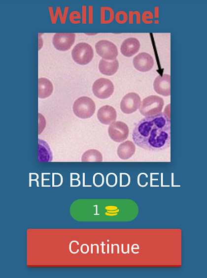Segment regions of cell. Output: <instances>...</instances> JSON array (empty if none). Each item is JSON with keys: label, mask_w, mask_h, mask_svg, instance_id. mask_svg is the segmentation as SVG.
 Wrapping results in <instances>:
<instances>
[{"label": "cell", "mask_w": 207, "mask_h": 278, "mask_svg": "<svg viewBox=\"0 0 207 278\" xmlns=\"http://www.w3.org/2000/svg\"><path fill=\"white\" fill-rule=\"evenodd\" d=\"M135 143L148 151L166 150L171 144V118L164 113L142 119L132 133Z\"/></svg>", "instance_id": "obj_1"}, {"label": "cell", "mask_w": 207, "mask_h": 278, "mask_svg": "<svg viewBox=\"0 0 207 278\" xmlns=\"http://www.w3.org/2000/svg\"><path fill=\"white\" fill-rule=\"evenodd\" d=\"M73 112L76 116L82 119H89L93 116L96 106L92 99L83 96L76 99L73 105Z\"/></svg>", "instance_id": "obj_2"}, {"label": "cell", "mask_w": 207, "mask_h": 278, "mask_svg": "<svg viewBox=\"0 0 207 278\" xmlns=\"http://www.w3.org/2000/svg\"><path fill=\"white\" fill-rule=\"evenodd\" d=\"M164 105V101L161 97L150 96L143 99L139 111L145 117L155 116L162 113Z\"/></svg>", "instance_id": "obj_3"}, {"label": "cell", "mask_w": 207, "mask_h": 278, "mask_svg": "<svg viewBox=\"0 0 207 278\" xmlns=\"http://www.w3.org/2000/svg\"><path fill=\"white\" fill-rule=\"evenodd\" d=\"M73 61L77 64L86 65L92 61L94 57V51L92 47L86 43L77 44L71 52Z\"/></svg>", "instance_id": "obj_4"}, {"label": "cell", "mask_w": 207, "mask_h": 278, "mask_svg": "<svg viewBox=\"0 0 207 278\" xmlns=\"http://www.w3.org/2000/svg\"><path fill=\"white\" fill-rule=\"evenodd\" d=\"M94 95L100 99L110 97L114 93V87L112 82L107 78H100L95 81L92 87Z\"/></svg>", "instance_id": "obj_5"}, {"label": "cell", "mask_w": 207, "mask_h": 278, "mask_svg": "<svg viewBox=\"0 0 207 278\" xmlns=\"http://www.w3.org/2000/svg\"><path fill=\"white\" fill-rule=\"evenodd\" d=\"M97 54L104 60L114 61L118 55L117 47L108 40H100L95 45Z\"/></svg>", "instance_id": "obj_6"}, {"label": "cell", "mask_w": 207, "mask_h": 278, "mask_svg": "<svg viewBox=\"0 0 207 278\" xmlns=\"http://www.w3.org/2000/svg\"><path fill=\"white\" fill-rule=\"evenodd\" d=\"M108 134L111 139L115 142H123L129 135L128 125L121 122H114L109 127Z\"/></svg>", "instance_id": "obj_7"}, {"label": "cell", "mask_w": 207, "mask_h": 278, "mask_svg": "<svg viewBox=\"0 0 207 278\" xmlns=\"http://www.w3.org/2000/svg\"><path fill=\"white\" fill-rule=\"evenodd\" d=\"M140 105L141 98L139 95L135 93H130L122 99L120 109L124 113L131 114L139 109Z\"/></svg>", "instance_id": "obj_8"}, {"label": "cell", "mask_w": 207, "mask_h": 278, "mask_svg": "<svg viewBox=\"0 0 207 278\" xmlns=\"http://www.w3.org/2000/svg\"><path fill=\"white\" fill-rule=\"evenodd\" d=\"M75 41V33H57L53 38L52 43L57 50L66 51L71 48Z\"/></svg>", "instance_id": "obj_9"}, {"label": "cell", "mask_w": 207, "mask_h": 278, "mask_svg": "<svg viewBox=\"0 0 207 278\" xmlns=\"http://www.w3.org/2000/svg\"><path fill=\"white\" fill-rule=\"evenodd\" d=\"M153 88L155 92L163 96L171 95V77L167 74L158 76L153 83Z\"/></svg>", "instance_id": "obj_10"}, {"label": "cell", "mask_w": 207, "mask_h": 278, "mask_svg": "<svg viewBox=\"0 0 207 278\" xmlns=\"http://www.w3.org/2000/svg\"><path fill=\"white\" fill-rule=\"evenodd\" d=\"M134 67L140 72H148L152 70L154 66L152 57L146 52H142L136 56L134 59Z\"/></svg>", "instance_id": "obj_11"}, {"label": "cell", "mask_w": 207, "mask_h": 278, "mask_svg": "<svg viewBox=\"0 0 207 278\" xmlns=\"http://www.w3.org/2000/svg\"><path fill=\"white\" fill-rule=\"evenodd\" d=\"M97 116L101 123L108 125L115 122L117 118V113L113 107L106 105L99 109Z\"/></svg>", "instance_id": "obj_12"}, {"label": "cell", "mask_w": 207, "mask_h": 278, "mask_svg": "<svg viewBox=\"0 0 207 278\" xmlns=\"http://www.w3.org/2000/svg\"><path fill=\"white\" fill-rule=\"evenodd\" d=\"M140 44L139 40L135 38H130L124 41L121 46V52L126 57H131L139 51Z\"/></svg>", "instance_id": "obj_13"}, {"label": "cell", "mask_w": 207, "mask_h": 278, "mask_svg": "<svg viewBox=\"0 0 207 278\" xmlns=\"http://www.w3.org/2000/svg\"><path fill=\"white\" fill-rule=\"evenodd\" d=\"M119 64L118 60L107 61L104 59L100 61L99 69L102 74L110 76L115 74L119 69Z\"/></svg>", "instance_id": "obj_14"}, {"label": "cell", "mask_w": 207, "mask_h": 278, "mask_svg": "<svg viewBox=\"0 0 207 278\" xmlns=\"http://www.w3.org/2000/svg\"><path fill=\"white\" fill-rule=\"evenodd\" d=\"M136 152V146L131 141L121 144L118 148V155L119 158L123 160L129 159L134 155Z\"/></svg>", "instance_id": "obj_15"}, {"label": "cell", "mask_w": 207, "mask_h": 278, "mask_svg": "<svg viewBox=\"0 0 207 278\" xmlns=\"http://www.w3.org/2000/svg\"><path fill=\"white\" fill-rule=\"evenodd\" d=\"M54 91L51 82L45 78H40L38 80V97L44 99L49 97Z\"/></svg>", "instance_id": "obj_16"}, {"label": "cell", "mask_w": 207, "mask_h": 278, "mask_svg": "<svg viewBox=\"0 0 207 278\" xmlns=\"http://www.w3.org/2000/svg\"><path fill=\"white\" fill-rule=\"evenodd\" d=\"M52 154L49 146L45 141L38 140V160L39 161H51Z\"/></svg>", "instance_id": "obj_17"}, {"label": "cell", "mask_w": 207, "mask_h": 278, "mask_svg": "<svg viewBox=\"0 0 207 278\" xmlns=\"http://www.w3.org/2000/svg\"><path fill=\"white\" fill-rule=\"evenodd\" d=\"M81 160L83 162L100 161L103 160V155L98 150H90L86 151L82 155Z\"/></svg>", "instance_id": "obj_18"}, {"label": "cell", "mask_w": 207, "mask_h": 278, "mask_svg": "<svg viewBox=\"0 0 207 278\" xmlns=\"http://www.w3.org/2000/svg\"><path fill=\"white\" fill-rule=\"evenodd\" d=\"M116 20L119 24H124L127 22V15L124 12H119L116 15Z\"/></svg>", "instance_id": "obj_19"}, {"label": "cell", "mask_w": 207, "mask_h": 278, "mask_svg": "<svg viewBox=\"0 0 207 278\" xmlns=\"http://www.w3.org/2000/svg\"><path fill=\"white\" fill-rule=\"evenodd\" d=\"M39 130L38 133L40 134L46 126V121L43 116L39 113Z\"/></svg>", "instance_id": "obj_20"}, {"label": "cell", "mask_w": 207, "mask_h": 278, "mask_svg": "<svg viewBox=\"0 0 207 278\" xmlns=\"http://www.w3.org/2000/svg\"><path fill=\"white\" fill-rule=\"evenodd\" d=\"M73 243H76L77 245H79V243L77 241H72L70 243V244H69V250H70V252L72 254H75L78 253L79 249H77L76 252H73V251L71 250V245Z\"/></svg>", "instance_id": "obj_21"}, {"label": "cell", "mask_w": 207, "mask_h": 278, "mask_svg": "<svg viewBox=\"0 0 207 278\" xmlns=\"http://www.w3.org/2000/svg\"><path fill=\"white\" fill-rule=\"evenodd\" d=\"M104 243H103V253H104Z\"/></svg>", "instance_id": "obj_22"}, {"label": "cell", "mask_w": 207, "mask_h": 278, "mask_svg": "<svg viewBox=\"0 0 207 278\" xmlns=\"http://www.w3.org/2000/svg\"><path fill=\"white\" fill-rule=\"evenodd\" d=\"M107 246H108V252L107 253H109V245L108 244L107 245Z\"/></svg>", "instance_id": "obj_23"}]
</instances>
